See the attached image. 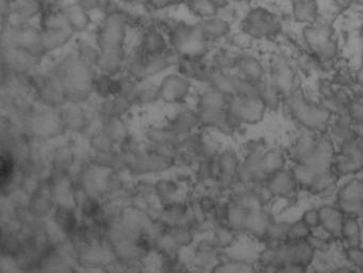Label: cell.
Instances as JSON below:
<instances>
[{"instance_id": "6da1fadb", "label": "cell", "mask_w": 363, "mask_h": 273, "mask_svg": "<svg viewBox=\"0 0 363 273\" xmlns=\"http://www.w3.org/2000/svg\"><path fill=\"white\" fill-rule=\"evenodd\" d=\"M242 33L254 41H277L286 30L284 16L267 5L253 4L241 20Z\"/></svg>"}, {"instance_id": "7a4b0ae2", "label": "cell", "mask_w": 363, "mask_h": 273, "mask_svg": "<svg viewBox=\"0 0 363 273\" xmlns=\"http://www.w3.org/2000/svg\"><path fill=\"white\" fill-rule=\"evenodd\" d=\"M284 103L289 113L299 122L301 128L325 133L330 127L333 112L324 104L314 103L304 96L303 93L297 89L284 97Z\"/></svg>"}, {"instance_id": "3957f363", "label": "cell", "mask_w": 363, "mask_h": 273, "mask_svg": "<svg viewBox=\"0 0 363 273\" xmlns=\"http://www.w3.org/2000/svg\"><path fill=\"white\" fill-rule=\"evenodd\" d=\"M234 67L238 69L242 78L259 84L267 77V65L256 55L241 52L234 58Z\"/></svg>"}, {"instance_id": "277c9868", "label": "cell", "mask_w": 363, "mask_h": 273, "mask_svg": "<svg viewBox=\"0 0 363 273\" xmlns=\"http://www.w3.org/2000/svg\"><path fill=\"white\" fill-rule=\"evenodd\" d=\"M265 184L276 199H286V200L293 199L299 188L292 170H288L286 168L272 175Z\"/></svg>"}, {"instance_id": "5b68a950", "label": "cell", "mask_w": 363, "mask_h": 273, "mask_svg": "<svg viewBox=\"0 0 363 273\" xmlns=\"http://www.w3.org/2000/svg\"><path fill=\"white\" fill-rule=\"evenodd\" d=\"M320 16L318 0H291L289 18L297 26L313 24Z\"/></svg>"}, {"instance_id": "8992f818", "label": "cell", "mask_w": 363, "mask_h": 273, "mask_svg": "<svg viewBox=\"0 0 363 273\" xmlns=\"http://www.w3.org/2000/svg\"><path fill=\"white\" fill-rule=\"evenodd\" d=\"M321 226L330 235L333 240H341L346 215L337 204H325L318 207Z\"/></svg>"}, {"instance_id": "52a82bcc", "label": "cell", "mask_w": 363, "mask_h": 273, "mask_svg": "<svg viewBox=\"0 0 363 273\" xmlns=\"http://www.w3.org/2000/svg\"><path fill=\"white\" fill-rule=\"evenodd\" d=\"M200 27L204 38L221 39V38L227 37L229 35L230 30H231V23L219 14H217V16L200 21Z\"/></svg>"}, {"instance_id": "ba28073f", "label": "cell", "mask_w": 363, "mask_h": 273, "mask_svg": "<svg viewBox=\"0 0 363 273\" xmlns=\"http://www.w3.org/2000/svg\"><path fill=\"white\" fill-rule=\"evenodd\" d=\"M63 16H64L65 21L71 29H77V30H82L86 28L91 22V13L82 7L79 3L69 4L62 8Z\"/></svg>"}, {"instance_id": "9c48e42d", "label": "cell", "mask_w": 363, "mask_h": 273, "mask_svg": "<svg viewBox=\"0 0 363 273\" xmlns=\"http://www.w3.org/2000/svg\"><path fill=\"white\" fill-rule=\"evenodd\" d=\"M341 241L344 250L361 247V226L357 218L346 216Z\"/></svg>"}, {"instance_id": "30bf717a", "label": "cell", "mask_w": 363, "mask_h": 273, "mask_svg": "<svg viewBox=\"0 0 363 273\" xmlns=\"http://www.w3.org/2000/svg\"><path fill=\"white\" fill-rule=\"evenodd\" d=\"M183 5L194 18H200V21L219 14L210 0H187Z\"/></svg>"}, {"instance_id": "8fae6325", "label": "cell", "mask_w": 363, "mask_h": 273, "mask_svg": "<svg viewBox=\"0 0 363 273\" xmlns=\"http://www.w3.org/2000/svg\"><path fill=\"white\" fill-rule=\"evenodd\" d=\"M311 233V228L303 220H297L289 225L288 232H287V241L297 243V241L307 240Z\"/></svg>"}, {"instance_id": "7c38bea8", "label": "cell", "mask_w": 363, "mask_h": 273, "mask_svg": "<svg viewBox=\"0 0 363 273\" xmlns=\"http://www.w3.org/2000/svg\"><path fill=\"white\" fill-rule=\"evenodd\" d=\"M344 255L350 266L363 271V249L361 247L344 250Z\"/></svg>"}, {"instance_id": "4fadbf2b", "label": "cell", "mask_w": 363, "mask_h": 273, "mask_svg": "<svg viewBox=\"0 0 363 273\" xmlns=\"http://www.w3.org/2000/svg\"><path fill=\"white\" fill-rule=\"evenodd\" d=\"M347 114L354 125H363V101L355 99L348 107Z\"/></svg>"}, {"instance_id": "5bb4252c", "label": "cell", "mask_w": 363, "mask_h": 273, "mask_svg": "<svg viewBox=\"0 0 363 273\" xmlns=\"http://www.w3.org/2000/svg\"><path fill=\"white\" fill-rule=\"evenodd\" d=\"M311 230L321 226L320 211L318 208H309L304 211L301 218Z\"/></svg>"}, {"instance_id": "9a60e30c", "label": "cell", "mask_w": 363, "mask_h": 273, "mask_svg": "<svg viewBox=\"0 0 363 273\" xmlns=\"http://www.w3.org/2000/svg\"><path fill=\"white\" fill-rule=\"evenodd\" d=\"M210 3L212 4L213 7L219 13V12L224 11V10L227 9L229 6L232 5V0H210Z\"/></svg>"}, {"instance_id": "2e32d148", "label": "cell", "mask_w": 363, "mask_h": 273, "mask_svg": "<svg viewBox=\"0 0 363 273\" xmlns=\"http://www.w3.org/2000/svg\"><path fill=\"white\" fill-rule=\"evenodd\" d=\"M333 1L339 8L342 13H345L348 10H352V0H333Z\"/></svg>"}, {"instance_id": "e0dca14e", "label": "cell", "mask_w": 363, "mask_h": 273, "mask_svg": "<svg viewBox=\"0 0 363 273\" xmlns=\"http://www.w3.org/2000/svg\"><path fill=\"white\" fill-rule=\"evenodd\" d=\"M355 76H356L357 86L363 88V65H361L360 67L355 71Z\"/></svg>"}, {"instance_id": "ac0fdd59", "label": "cell", "mask_w": 363, "mask_h": 273, "mask_svg": "<svg viewBox=\"0 0 363 273\" xmlns=\"http://www.w3.org/2000/svg\"><path fill=\"white\" fill-rule=\"evenodd\" d=\"M352 9L363 10V0H352Z\"/></svg>"}, {"instance_id": "d6986e66", "label": "cell", "mask_w": 363, "mask_h": 273, "mask_svg": "<svg viewBox=\"0 0 363 273\" xmlns=\"http://www.w3.org/2000/svg\"><path fill=\"white\" fill-rule=\"evenodd\" d=\"M187 0H174V3L176 4L177 6L183 5Z\"/></svg>"}]
</instances>
